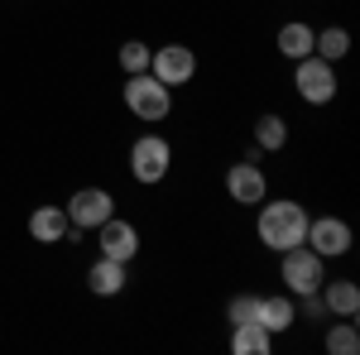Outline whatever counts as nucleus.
<instances>
[{
  "label": "nucleus",
  "mask_w": 360,
  "mask_h": 355,
  "mask_svg": "<svg viewBox=\"0 0 360 355\" xmlns=\"http://www.w3.org/2000/svg\"><path fill=\"white\" fill-rule=\"evenodd\" d=\"M278 53L307 58V53H312V29H307V25H283V29H278Z\"/></svg>",
  "instance_id": "17"
},
{
  "label": "nucleus",
  "mask_w": 360,
  "mask_h": 355,
  "mask_svg": "<svg viewBox=\"0 0 360 355\" xmlns=\"http://www.w3.org/2000/svg\"><path fill=\"white\" fill-rule=\"evenodd\" d=\"M255 322L269 331V336H274V331H288V327H293V302H288V298H259Z\"/></svg>",
  "instance_id": "14"
},
{
  "label": "nucleus",
  "mask_w": 360,
  "mask_h": 355,
  "mask_svg": "<svg viewBox=\"0 0 360 355\" xmlns=\"http://www.w3.org/2000/svg\"><path fill=\"white\" fill-rule=\"evenodd\" d=\"M303 245H312L322 259L327 254H346L351 250V226L346 221H332V217H322V221H307V235H303Z\"/></svg>",
  "instance_id": "8"
},
{
  "label": "nucleus",
  "mask_w": 360,
  "mask_h": 355,
  "mask_svg": "<svg viewBox=\"0 0 360 355\" xmlns=\"http://www.w3.org/2000/svg\"><path fill=\"white\" fill-rule=\"evenodd\" d=\"M111 207H115V202H111V192H106V188H82L63 212H68V221H72L77 231H96L101 221L111 217Z\"/></svg>",
  "instance_id": "6"
},
{
  "label": "nucleus",
  "mask_w": 360,
  "mask_h": 355,
  "mask_svg": "<svg viewBox=\"0 0 360 355\" xmlns=\"http://www.w3.org/2000/svg\"><path fill=\"white\" fill-rule=\"evenodd\" d=\"M255 312H259V298H236L231 302V327L236 322H255Z\"/></svg>",
  "instance_id": "21"
},
{
  "label": "nucleus",
  "mask_w": 360,
  "mask_h": 355,
  "mask_svg": "<svg viewBox=\"0 0 360 355\" xmlns=\"http://www.w3.org/2000/svg\"><path fill=\"white\" fill-rule=\"evenodd\" d=\"M168 139H159V135H144V139H135V149H130V173H135L139 183H159L168 173Z\"/></svg>",
  "instance_id": "5"
},
{
  "label": "nucleus",
  "mask_w": 360,
  "mask_h": 355,
  "mask_svg": "<svg viewBox=\"0 0 360 355\" xmlns=\"http://www.w3.org/2000/svg\"><path fill=\"white\" fill-rule=\"evenodd\" d=\"M327 351H332V355H356L360 351V331L351 327V322L332 327V331H327Z\"/></svg>",
  "instance_id": "19"
},
{
  "label": "nucleus",
  "mask_w": 360,
  "mask_h": 355,
  "mask_svg": "<svg viewBox=\"0 0 360 355\" xmlns=\"http://www.w3.org/2000/svg\"><path fill=\"white\" fill-rule=\"evenodd\" d=\"M269 331L259 322H236V336H231V351L236 355H269Z\"/></svg>",
  "instance_id": "13"
},
{
  "label": "nucleus",
  "mask_w": 360,
  "mask_h": 355,
  "mask_svg": "<svg viewBox=\"0 0 360 355\" xmlns=\"http://www.w3.org/2000/svg\"><path fill=\"white\" fill-rule=\"evenodd\" d=\"M312 53L327 58V63L346 58L351 53V34H346V29H322V34H312Z\"/></svg>",
  "instance_id": "16"
},
{
  "label": "nucleus",
  "mask_w": 360,
  "mask_h": 355,
  "mask_svg": "<svg viewBox=\"0 0 360 355\" xmlns=\"http://www.w3.org/2000/svg\"><path fill=\"white\" fill-rule=\"evenodd\" d=\"M298 91H303V101H312V106H327L336 96V72L327 58H298Z\"/></svg>",
  "instance_id": "4"
},
{
  "label": "nucleus",
  "mask_w": 360,
  "mask_h": 355,
  "mask_svg": "<svg viewBox=\"0 0 360 355\" xmlns=\"http://www.w3.org/2000/svg\"><path fill=\"white\" fill-rule=\"evenodd\" d=\"M29 235L44 240V245L63 240V235H68V212H63V207H39V212L29 217Z\"/></svg>",
  "instance_id": "12"
},
{
  "label": "nucleus",
  "mask_w": 360,
  "mask_h": 355,
  "mask_svg": "<svg viewBox=\"0 0 360 355\" xmlns=\"http://www.w3.org/2000/svg\"><path fill=\"white\" fill-rule=\"evenodd\" d=\"M149 67H154V77L164 86H183L197 72V58H193V49H183V44H168V49H159V53L149 58Z\"/></svg>",
  "instance_id": "7"
},
{
  "label": "nucleus",
  "mask_w": 360,
  "mask_h": 355,
  "mask_svg": "<svg viewBox=\"0 0 360 355\" xmlns=\"http://www.w3.org/2000/svg\"><path fill=\"white\" fill-rule=\"evenodd\" d=\"M283 283L303 298V293H317L322 288V254L317 250H303V245H293V250H283Z\"/></svg>",
  "instance_id": "3"
},
{
  "label": "nucleus",
  "mask_w": 360,
  "mask_h": 355,
  "mask_svg": "<svg viewBox=\"0 0 360 355\" xmlns=\"http://www.w3.org/2000/svg\"><path fill=\"white\" fill-rule=\"evenodd\" d=\"M283 139H288L283 115H259V120H255V144H259V149H283Z\"/></svg>",
  "instance_id": "18"
},
{
  "label": "nucleus",
  "mask_w": 360,
  "mask_h": 355,
  "mask_svg": "<svg viewBox=\"0 0 360 355\" xmlns=\"http://www.w3.org/2000/svg\"><path fill=\"white\" fill-rule=\"evenodd\" d=\"M303 235H307V212L298 207V202H264L259 207V240L269 250H293V245H303Z\"/></svg>",
  "instance_id": "1"
},
{
  "label": "nucleus",
  "mask_w": 360,
  "mask_h": 355,
  "mask_svg": "<svg viewBox=\"0 0 360 355\" xmlns=\"http://www.w3.org/2000/svg\"><path fill=\"white\" fill-rule=\"evenodd\" d=\"M125 106L135 110L139 120H164L168 115V86L159 77H144V72H130V82H125Z\"/></svg>",
  "instance_id": "2"
},
{
  "label": "nucleus",
  "mask_w": 360,
  "mask_h": 355,
  "mask_svg": "<svg viewBox=\"0 0 360 355\" xmlns=\"http://www.w3.org/2000/svg\"><path fill=\"white\" fill-rule=\"evenodd\" d=\"M226 192H231L240 207H259V202H264V173L255 164H236L226 173Z\"/></svg>",
  "instance_id": "10"
},
{
  "label": "nucleus",
  "mask_w": 360,
  "mask_h": 355,
  "mask_svg": "<svg viewBox=\"0 0 360 355\" xmlns=\"http://www.w3.org/2000/svg\"><path fill=\"white\" fill-rule=\"evenodd\" d=\"M322 307H327V312H341V317H356V312H360V288H356V283H346V278H341V283H327Z\"/></svg>",
  "instance_id": "15"
},
{
  "label": "nucleus",
  "mask_w": 360,
  "mask_h": 355,
  "mask_svg": "<svg viewBox=\"0 0 360 355\" xmlns=\"http://www.w3.org/2000/svg\"><path fill=\"white\" fill-rule=\"evenodd\" d=\"M96 231H101V254H106V259H120V264H125V259H135V254H139V235H135L130 221L106 217Z\"/></svg>",
  "instance_id": "9"
},
{
  "label": "nucleus",
  "mask_w": 360,
  "mask_h": 355,
  "mask_svg": "<svg viewBox=\"0 0 360 355\" xmlns=\"http://www.w3.org/2000/svg\"><path fill=\"white\" fill-rule=\"evenodd\" d=\"M149 58H154V49H144L139 39L120 44V67H125V72H149Z\"/></svg>",
  "instance_id": "20"
},
{
  "label": "nucleus",
  "mask_w": 360,
  "mask_h": 355,
  "mask_svg": "<svg viewBox=\"0 0 360 355\" xmlns=\"http://www.w3.org/2000/svg\"><path fill=\"white\" fill-rule=\"evenodd\" d=\"M86 283H91V293H96V298H115V293L125 288V264L101 254V259L91 264V273H86Z\"/></svg>",
  "instance_id": "11"
}]
</instances>
